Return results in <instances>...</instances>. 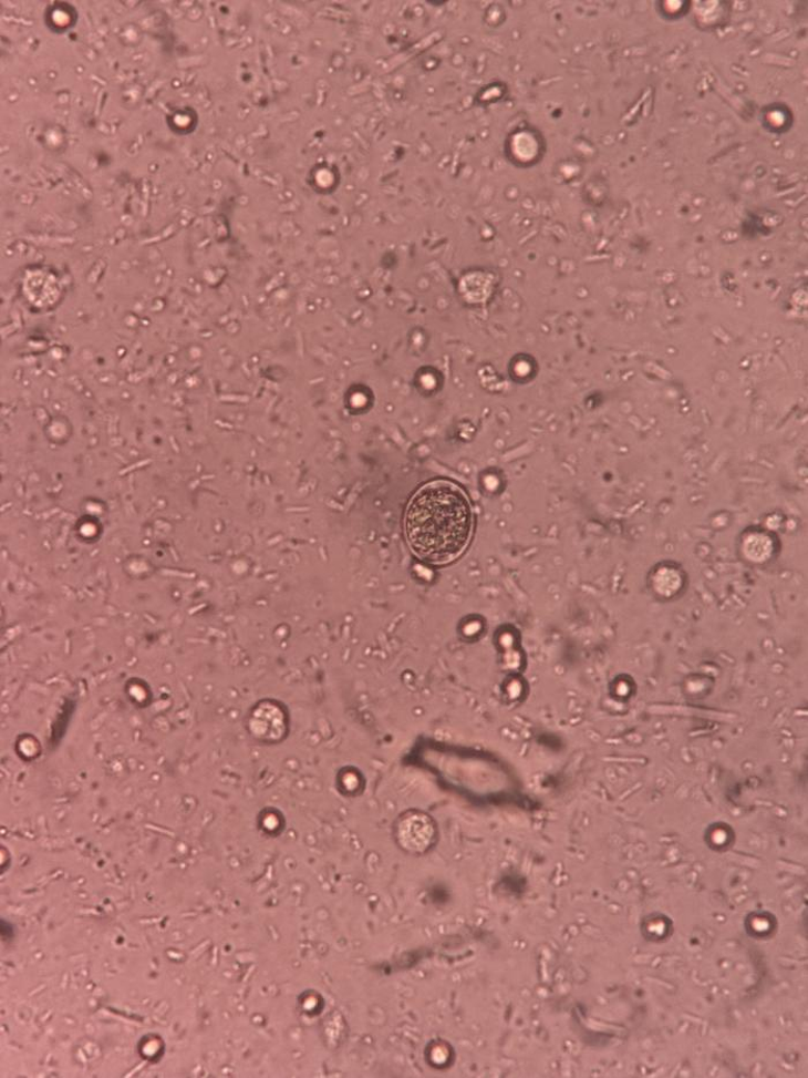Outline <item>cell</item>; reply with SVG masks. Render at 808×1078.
Here are the masks:
<instances>
[{"label":"cell","instance_id":"1","mask_svg":"<svg viewBox=\"0 0 808 1078\" xmlns=\"http://www.w3.org/2000/svg\"><path fill=\"white\" fill-rule=\"evenodd\" d=\"M404 527L410 546L419 558L447 563L459 557L470 542L473 509L456 484L431 482L411 501Z\"/></svg>","mask_w":808,"mask_h":1078},{"label":"cell","instance_id":"2","mask_svg":"<svg viewBox=\"0 0 808 1078\" xmlns=\"http://www.w3.org/2000/svg\"><path fill=\"white\" fill-rule=\"evenodd\" d=\"M394 835L404 852L421 855L436 845L438 829L429 815L421 811H410L397 819Z\"/></svg>","mask_w":808,"mask_h":1078},{"label":"cell","instance_id":"3","mask_svg":"<svg viewBox=\"0 0 808 1078\" xmlns=\"http://www.w3.org/2000/svg\"><path fill=\"white\" fill-rule=\"evenodd\" d=\"M249 729L251 735L261 742H279L288 731L287 712L273 700H265L253 709L249 719Z\"/></svg>","mask_w":808,"mask_h":1078}]
</instances>
